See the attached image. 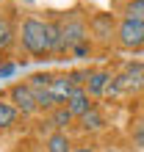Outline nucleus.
<instances>
[{
  "instance_id": "1",
  "label": "nucleus",
  "mask_w": 144,
  "mask_h": 152,
  "mask_svg": "<svg viewBox=\"0 0 144 152\" xmlns=\"http://www.w3.org/2000/svg\"><path fill=\"white\" fill-rule=\"evenodd\" d=\"M20 42H22V47L28 50L33 58H50V56H53L47 20L25 17V20H22V28H20Z\"/></svg>"
},
{
  "instance_id": "2",
  "label": "nucleus",
  "mask_w": 144,
  "mask_h": 152,
  "mask_svg": "<svg viewBox=\"0 0 144 152\" xmlns=\"http://www.w3.org/2000/svg\"><path fill=\"white\" fill-rule=\"evenodd\" d=\"M144 88V64L141 61H133L122 69L119 75H114L111 86H108V97H122V94H136Z\"/></svg>"
},
{
  "instance_id": "3",
  "label": "nucleus",
  "mask_w": 144,
  "mask_h": 152,
  "mask_svg": "<svg viewBox=\"0 0 144 152\" xmlns=\"http://www.w3.org/2000/svg\"><path fill=\"white\" fill-rule=\"evenodd\" d=\"M116 42H119L125 50H141L144 47V22L122 17L119 28H116Z\"/></svg>"
},
{
  "instance_id": "4",
  "label": "nucleus",
  "mask_w": 144,
  "mask_h": 152,
  "mask_svg": "<svg viewBox=\"0 0 144 152\" xmlns=\"http://www.w3.org/2000/svg\"><path fill=\"white\" fill-rule=\"evenodd\" d=\"M61 22H64V44H67L69 53L75 50L78 44L89 42V22L83 20V17L69 14V17H61Z\"/></svg>"
},
{
  "instance_id": "5",
  "label": "nucleus",
  "mask_w": 144,
  "mask_h": 152,
  "mask_svg": "<svg viewBox=\"0 0 144 152\" xmlns=\"http://www.w3.org/2000/svg\"><path fill=\"white\" fill-rule=\"evenodd\" d=\"M8 102L14 105L20 113L31 116L39 111V102H36V91L28 86V83H14L11 88H8Z\"/></svg>"
},
{
  "instance_id": "6",
  "label": "nucleus",
  "mask_w": 144,
  "mask_h": 152,
  "mask_svg": "<svg viewBox=\"0 0 144 152\" xmlns=\"http://www.w3.org/2000/svg\"><path fill=\"white\" fill-rule=\"evenodd\" d=\"M116 28H119V22H116V17L114 14H94L92 20H89V33L97 39V42H103V44H111L116 39Z\"/></svg>"
},
{
  "instance_id": "7",
  "label": "nucleus",
  "mask_w": 144,
  "mask_h": 152,
  "mask_svg": "<svg viewBox=\"0 0 144 152\" xmlns=\"http://www.w3.org/2000/svg\"><path fill=\"white\" fill-rule=\"evenodd\" d=\"M111 80H114V75L108 69H89V83H86L89 97H103L111 86Z\"/></svg>"
},
{
  "instance_id": "8",
  "label": "nucleus",
  "mask_w": 144,
  "mask_h": 152,
  "mask_svg": "<svg viewBox=\"0 0 144 152\" xmlns=\"http://www.w3.org/2000/svg\"><path fill=\"white\" fill-rule=\"evenodd\" d=\"M67 108H69V113L75 116V119H80V116H86L89 111L94 108V102H92V97H89L86 88H75L72 97L67 100Z\"/></svg>"
},
{
  "instance_id": "9",
  "label": "nucleus",
  "mask_w": 144,
  "mask_h": 152,
  "mask_svg": "<svg viewBox=\"0 0 144 152\" xmlns=\"http://www.w3.org/2000/svg\"><path fill=\"white\" fill-rule=\"evenodd\" d=\"M50 91H53V97L58 100V105H67V100L72 97V91H75V86H72L69 75H53Z\"/></svg>"
},
{
  "instance_id": "10",
  "label": "nucleus",
  "mask_w": 144,
  "mask_h": 152,
  "mask_svg": "<svg viewBox=\"0 0 144 152\" xmlns=\"http://www.w3.org/2000/svg\"><path fill=\"white\" fill-rule=\"evenodd\" d=\"M47 31H50V47H53V56H64L67 44H64V22L61 20H47Z\"/></svg>"
},
{
  "instance_id": "11",
  "label": "nucleus",
  "mask_w": 144,
  "mask_h": 152,
  "mask_svg": "<svg viewBox=\"0 0 144 152\" xmlns=\"http://www.w3.org/2000/svg\"><path fill=\"white\" fill-rule=\"evenodd\" d=\"M17 36H20V33L14 31L11 20H8V17H0V53H8V50H11L14 42H17Z\"/></svg>"
},
{
  "instance_id": "12",
  "label": "nucleus",
  "mask_w": 144,
  "mask_h": 152,
  "mask_svg": "<svg viewBox=\"0 0 144 152\" xmlns=\"http://www.w3.org/2000/svg\"><path fill=\"white\" fill-rule=\"evenodd\" d=\"M78 122H80V130H86V133H97V130L105 127V116L100 113V108H97V105H94V108L89 111L86 116H80Z\"/></svg>"
},
{
  "instance_id": "13",
  "label": "nucleus",
  "mask_w": 144,
  "mask_h": 152,
  "mask_svg": "<svg viewBox=\"0 0 144 152\" xmlns=\"http://www.w3.org/2000/svg\"><path fill=\"white\" fill-rule=\"evenodd\" d=\"M44 147H47V152H72V141H69L67 133L56 130V133H50V136H47Z\"/></svg>"
},
{
  "instance_id": "14",
  "label": "nucleus",
  "mask_w": 144,
  "mask_h": 152,
  "mask_svg": "<svg viewBox=\"0 0 144 152\" xmlns=\"http://www.w3.org/2000/svg\"><path fill=\"white\" fill-rule=\"evenodd\" d=\"M47 122H50V127H56V130H61V133H64L69 124L75 122V116L69 113V108H67V105H58V108L50 113V119H47Z\"/></svg>"
},
{
  "instance_id": "15",
  "label": "nucleus",
  "mask_w": 144,
  "mask_h": 152,
  "mask_svg": "<svg viewBox=\"0 0 144 152\" xmlns=\"http://www.w3.org/2000/svg\"><path fill=\"white\" fill-rule=\"evenodd\" d=\"M17 119H20V111H17L11 102H0V130L14 127Z\"/></svg>"
},
{
  "instance_id": "16",
  "label": "nucleus",
  "mask_w": 144,
  "mask_h": 152,
  "mask_svg": "<svg viewBox=\"0 0 144 152\" xmlns=\"http://www.w3.org/2000/svg\"><path fill=\"white\" fill-rule=\"evenodd\" d=\"M122 14L128 17V20H136V22H144V3H139V0H128L122 8Z\"/></svg>"
},
{
  "instance_id": "17",
  "label": "nucleus",
  "mask_w": 144,
  "mask_h": 152,
  "mask_svg": "<svg viewBox=\"0 0 144 152\" xmlns=\"http://www.w3.org/2000/svg\"><path fill=\"white\" fill-rule=\"evenodd\" d=\"M33 91H42V88H50V83H53V75L50 72H36V75H31L28 80H25Z\"/></svg>"
},
{
  "instance_id": "18",
  "label": "nucleus",
  "mask_w": 144,
  "mask_h": 152,
  "mask_svg": "<svg viewBox=\"0 0 144 152\" xmlns=\"http://www.w3.org/2000/svg\"><path fill=\"white\" fill-rule=\"evenodd\" d=\"M133 147H141L144 149V122L139 119V124L133 127Z\"/></svg>"
},
{
  "instance_id": "19",
  "label": "nucleus",
  "mask_w": 144,
  "mask_h": 152,
  "mask_svg": "<svg viewBox=\"0 0 144 152\" xmlns=\"http://www.w3.org/2000/svg\"><path fill=\"white\" fill-rule=\"evenodd\" d=\"M14 72H17V64H11V61H0V80L11 77Z\"/></svg>"
},
{
  "instance_id": "20",
  "label": "nucleus",
  "mask_w": 144,
  "mask_h": 152,
  "mask_svg": "<svg viewBox=\"0 0 144 152\" xmlns=\"http://www.w3.org/2000/svg\"><path fill=\"white\" fill-rule=\"evenodd\" d=\"M72 53H75L78 58H83V56H89V53H92V42H83V44H78V47L72 50Z\"/></svg>"
},
{
  "instance_id": "21",
  "label": "nucleus",
  "mask_w": 144,
  "mask_h": 152,
  "mask_svg": "<svg viewBox=\"0 0 144 152\" xmlns=\"http://www.w3.org/2000/svg\"><path fill=\"white\" fill-rule=\"evenodd\" d=\"M72 152H97V149H94V147H75Z\"/></svg>"
},
{
  "instance_id": "22",
  "label": "nucleus",
  "mask_w": 144,
  "mask_h": 152,
  "mask_svg": "<svg viewBox=\"0 0 144 152\" xmlns=\"http://www.w3.org/2000/svg\"><path fill=\"white\" fill-rule=\"evenodd\" d=\"M108 152H119V149H108Z\"/></svg>"
},
{
  "instance_id": "23",
  "label": "nucleus",
  "mask_w": 144,
  "mask_h": 152,
  "mask_svg": "<svg viewBox=\"0 0 144 152\" xmlns=\"http://www.w3.org/2000/svg\"><path fill=\"white\" fill-rule=\"evenodd\" d=\"M25 3H33V0H25Z\"/></svg>"
},
{
  "instance_id": "24",
  "label": "nucleus",
  "mask_w": 144,
  "mask_h": 152,
  "mask_svg": "<svg viewBox=\"0 0 144 152\" xmlns=\"http://www.w3.org/2000/svg\"><path fill=\"white\" fill-rule=\"evenodd\" d=\"M139 3H144V0H139Z\"/></svg>"
},
{
  "instance_id": "25",
  "label": "nucleus",
  "mask_w": 144,
  "mask_h": 152,
  "mask_svg": "<svg viewBox=\"0 0 144 152\" xmlns=\"http://www.w3.org/2000/svg\"><path fill=\"white\" fill-rule=\"evenodd\" d=\"M141 122H144V119H141Z\"/></svg>"
}]
</instances>
